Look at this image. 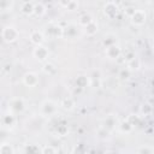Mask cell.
Segmentation results:
<instances>
[{"label":"cell","instance_id":"cell-1","mask_svg":"<svg viewBox=\"0 0 154 154\" xmlns=\"http://www.w3.org/2000/svg\"><path fill=\"white\" fill-rule=\"evenodd\" d=\"M1 36H2V40L5 42H14L18 38L19 32L14 26H5L2 29Z\"/></svg>","mask_w":154,"mask_h":154},{"label":"cell","instance_id":"cell-2","mask_svg":"<svg viewBox=\"0 0 154 154\" xmlns=\"http://www.w3.org/2000/svg\"><path fill=\"white\" fill-rule=\"evenodd\" d=\"M118 11H119V7L116 2L113 1H108L105 6H103V12L108 17V18H113L118 14Z\"/></svg>","mask_w":154,"mask_h":154},{"label":"cell","instance_id":"cell-3","mask_svg":"<svg viewBox=\"0 0 154 154\" xmlns=\"http://www.w3.org/2000/svg\"><path fill=\"white\" fill-rule=\"evenodd\" d=\"M130 18H131L132 24H135V25H142L146 22L147 16H146V12L144 11H142V10H135V12L130 16Z\"/></svg>","mask_w":154,"mask_h":154},{"label":"cell","instance_id":"cell-4","mask_svg":"<svg viewBox=\"0 0 154 154\" xmlns=\"http://www.w3.org/2000/svg\"><path fill=\"white\" fill-rule=\"evenodd\" d=\"M23 82H24V84L28 85V87H35V85L38 83V77H37V75L34 73V72H28V73L24 75Z\"/></svg>","mask_w":154,"mask_h":154},{"label":"cell","instance_id":"cell-5","mask_svg":"<svg viewBox=\"0 0 154 154\" xmlns=\"http://www.w3.org/2000/svg\"><path fill=\"white\" fill-rule=\"evenodd\" d=\"M34 55L36 59H38L40 61H43L47 59L48 57V49L45 46H36V48L34 49Z\"/></svg>","mask_w":154,"mask_h":154},{"label":"cell","instance_id":"cell-6","mask_svg":"<svg viewBox=\"0 0 154 154\" xmlns=\"http://www.w3.org/2000/svg\"><path fill=\"white\" fill-rule=\"evenodd\" d=\"M30 40H31V42H32L34 45L41 46V45L43 43V41H45V36H43V34H42L41 31L34 30V31L30 34Z\"/></svg>","mask_w":154,"mask_h":154},{"label":"cell","instance_id":"cell-7","mask_svg":"<svg viewBox=\"0 0 154 154\" xmlns=\"http://www.w3.org/2000/svg\"><path fill=\"white\" fill-rule=\"evenodd\" d=\"M106 54H107L108 58H111V59H116V58L119 57V54H120V49H119L118 46H116V45H111V46L107 47V49H106Z\"/></svg>","mask_w":154,"mask_h":154},{"label":"cell","instance_id":"cell-8","mask_svg":"<svg viewBox=\"0 0 154 154\" xmlns=\"http://www.w3.org/2000/svg\"><path fill=\"white\" fill-rule=\"evenodd\" d=\"M85 28V32L89 35V36H91V35H94L96 31H97V23L93 19L87 26H84Z\"/></svg>","mask_w":154,"mask_h":154},{"label":"cell","instance_id":"cell-9","mask_svg":"<svg viewBox=\"0 0 154 154\" xmlns=\"http://www.w3.org/2000/svg\"><path fill=\"white\" fill-rule=\"evenodd\" d=\"M22 12L25 14H32L34 13V2L25 1L22 6Z\"/></svg>","mask_w":154,"mask_h":154},{"label":"cell","instance_id":"cell-10","mask_svg":"<svg viewBox=\"0 0 154 154\" xmlns=\"http://www.w3.org/2000/svg\"><path fill=\"white\" fill-rule=\"evenodd\" d=\"M0 154H13V148L10 143L0 144Z\"/></svg>","mask_w":154,"mask_h":154},{"label":"cell","instance_id":"cell-11","mask_svg":"<svg viewBox=\"0 0 154 154\" xmlns=\"http://www.w3.org/2000/svg\"><path fill=\"white\" fill-rule=\"evenodd\" d=\"M34 13L36 16H42L46 13V7L43 6V4L38 2V4H34Z\"/></svg>","mask_w":154,"mask_h":154},{"label":"cell","instance_id":"cell-12","mask_svg":"<svg viewBox=\"0 0 154 154\" xmlns=\"http://www.w3.org/2000/svg\"><path fill=\"white\" fill-rule=\"evenodd\" d=\"M91 20H93V17H91L90 14H83V16H81V17H79L78 23H79L82 26H87Z\"/></svg>","mask_w":154,"mask_h":154},{"label":"cell","instance_id":"cell-13","mask_svg":"<svg viewBox=\"0 0 154 154\" xmlns=\"http://www.w3.org/2000/svg\"><path fill=\"white\" fill-rule=\"evenodd\" d=\"M59 5H61V6H66V8H67V10H70V11L77 10V7H78V2H76V1H66V2H60Z\"/></svg>","mask_w":154,"mask_h":154},{"label":"cell","instance_id":"cell-14","mask_svg":"<svg viewBox=\"0 0 154 154\" xmlns=\"http://www.w3.org/2000/svg\"><path fill=\"white\" fill-rule=\"evenodd\" d=\"M43 72L47 73V75H52V73L55 72V66L52 63H46L45 66H43Z\"/></svg>","mask_w":154,"mask_h":154},{"label":"cell","instance_id":"cell-15","mask_svg":"<svg viewBox=\"0 0 154 154\" xmlns=\"http://www.w3.org/2000/svg\"><path fill=\"white\" fill-rule=\"evenodd\" d=\"M23 108H24V102H23V100H22V99H18V103H16V105L11 103V109H12V111L20 112Z\"/></svg>","mask_w":154,"mask_h":154},{"label":"cell","instance_id":"cell-16","mask_svg":"<svg viewBox=\"0 0 154 154\" xmlns=\"http://www.w3.org/2000/svg\"><path fill=\"white\" fill-rule=\"evenodd\" d=\"M63 106H64V108H66V109H71L73 106H75V102H73V100L72 99H65L64 101H63Z\"/></svg>","mask_w":154,"mask_h":154},{"label":"cell","instance_id":"cell-17","mask_svg":"<svg viewBox=\"0 0 154 154\" xmlns=\"http://www.w3.org/2000/svg\"><path fill=\"white\" fill-rule=\"evenodd\" d=\"M42 154H57V152H55V149L52 146H47V147L43 148Z\"/></svg>","mask_w":154,"mask_h":154}]
</instances>
